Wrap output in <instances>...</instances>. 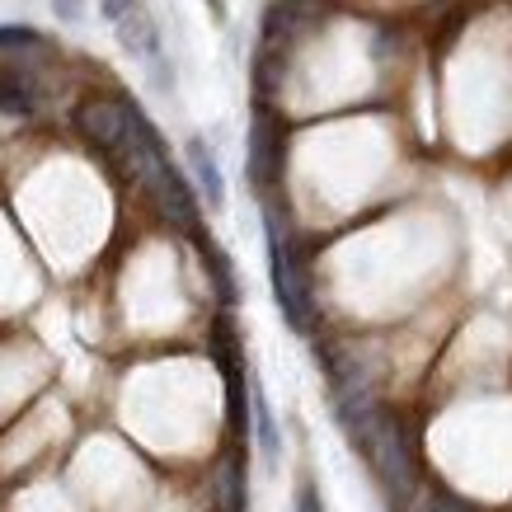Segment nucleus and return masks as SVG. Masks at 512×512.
<instances>
[{"instance_id":"f257e3e1","label":"nucleus","mask_w":512,"mask_h":512,"mask_svg":"<svg viewBox=\"0 0 512 512\" xmlns=\"http://www.w3.org/2000/svg\"><path fill=\"white\" fill-rule=\"evenodd\" d=\"M357 451H362V461L372 466L376 484L386 489V503L390 512H409L414 508V498L423 489V451H419V428L414 419L404 414V409H390L386 400L376 404V414L367 423H357L353 433H348Z\"/></svg>"},{"instance_id":"f03ea898","label":"nucleus","mask_w":512,"mask_h":512,"mask_svg":"<svg viewBox=\"0 0 512 512\" xmlns=\"http://www.w3.org/2000/svg\"><path fill=\"white\" fill-rule=\"evenodd\" d=\"M264 245H268V278H273V301H278L282 320L296 334H311L320 311H315V292H311V273H306V254L301 240L292 235V226L278 212V193L264 198Z\"/></svg>"},{"instance_id":"7ed1b4c3","label":"nucleus","mask_w":512,"mask_h":512,"mask_svg":"<svg viewBox=\"0 0 512 512\" xmlns=\"http://www.w3.org/2000/svg\"><path fill=\"white\" fill-rule=\"evenodd\" d=\"M137 118H141V109L127 99L123 90H90L76 109H71V127H76V137L90 146L94 156H104V160H113L127 146Z\"/></svg>"},{"instance_id":"20e7f679","label":"nucleus","mask_w":512,"mask_h":512,"mask_svg":"<svg viewBox=\"0 0 512 512\" xmlns=\"http://www.w3.org/2000/svg\"><path fill=\"white\" fill-rule=\"evenodd\" d=\"M282 160H287V123L268 99H254V123H249V184L259 198H273L282 184Z\"/></svg>"},{"instance_id":"39448f33","label":"nucleus","mask_w":512,"mask_h":512,"mask_svg":"<svg viewBox=\"0 0 512 512\" xmlns=\"http://www.w3.org/2000/svg\"><path fill=\"white\" fill-rule=\"evenodd\" d=\"M207 503H212V512H249V475L240 442H231L226 456L207 470Z\"/></svg>"},{"instance_id":"423d86ee","label":"nucleus","mask_w":512,"mask_h":512,"mask_svg":"<svg viewBox=\"0 0 512 512\" xmlns=\"http://www.w3.org/2000/svg\"><path fill=\"white\" fill-rule=\"evenodd\" d=\"M184 156H188V170H193V193H198L207 207H221V202H226V179H221L217 151L202 137H188Z\"/></svg>"},{"instance_id":"0eeeda50","label":"nucleus","mask_w":512,"mask_h":512,"mask_svg":"<svg viewBox=\"0 0 512 512\" xmlns=\"http://www.w3.org/2000/svg\"><path fill=\"white\" fill-rule=\"evenodd\" d=\"M113 29H118V47H123L127 57H137V62H151L160 57V29L156 19L146 15V10H127L123 19H113Z\"/></svg>"},{"instance_id":"6e6552de","label":"nucleus","mask_w":512,"mask_h":512,"mask_svg":"<svg viewBox=\"0 0 512 512\" xmlns=\"http://www.w3.org/2000/svg\"><path fill=\"white\" fill-rule=\"evenodd\" d=\"M249 428H254V442L264 451L268 466H278L282 461V433H278V419H273V409H268V395L264 386L249 376Z\"/></svg>"},{"instance_id":"1a4fd4ad","label":"nucleus","mask_w":512,"mask_h":512,"mask_svg":"<svg viewBox=\"0 0 512 512\" xmlns=\"http://www.w3.org/2000/svg\"><path fill=\"white\" fill-rule=\"evenodd\" d=\"M0 57L10 62H47L52 57V38L29 24H0Z\"/></svg>"},{"instance_id":"9d476101","label":"nucleus","mask_w":512,"mask_h":512,"mask_svg":"<svg viewBox=\"0 0 512 512\" xmlns=\"http://www.w3.org/2000/svg\"><path fill=\"white\" fill-rule=\"evenodd\" d=\"M198 249H202V264H207V273H212V287H217V301L231 311L235 301H240V282H235V268H231V259L221 254L207 235H198Z\"/></svg>"},{"instance_id":"9b49d317","label":"nucleus","mask_w":512,"mask_h":512,"mask_svg":"<svg viewBox=\"0 0 512 512\" xmlns=\"http://www.w3.org/2000/svg\"><path fill=\"white\" fill-rule=\"evenodd\" d=\"M409 512H480V508H470L461 494H451L447 484H433V480H423L419 498H414V508Z\"/></svg>"},{"instance_id":"f8f14e48","label":"nucleus","mask_w":512,"mask_h":512,"mask_svg":"<svg viewBox=\"0 0 512 512\" xmlns=\"http://www.w3.org/2000/svg\"><path fill=\"white\" fill-rule=\"evenodd\" d=\"M296 512H325V498L311 480H301V489H296Z\"/></svg>"},{"instance_id":"ddd939ff","label":"nucleus","mask_w":512,"mask_h":512,"mask_svg":"<svg viewBox=\"0 0 512 512\" xmlns=\"http://www.w3.org/2000/svg\"><path fill=\"white\" fill-rule=\"evenodd\" d=\"M52 15L62 24H80L85 19V0H52Z\"/></svg>"},{"instance_id":"4468645a","label":"nucleus","mask_w":512,"mask_h":512,"mask_svg":"<svg viewBox=\"0 0 512 512\" xmlns=\"http://www.w3.org/2000/svg\"><path fill=\"white\" fill-rule=\"evenodd\" d=\"M127 10H137V0H99V15L109 19V24L113 19H123Z\"/></svg>"},{"instance_id":"2eb2a0df","label":"nucleus","mask_w":512,"mask_h":512,"mask_svg":"<svg viewBox=\"0 0 512 512\" xmlns=\"http://www.w3.org/2000/svg\"><path fill=\"white\" fill-rule=\"evenodd\" d=\"M207 5H212V15H217V19L226 15V0H207Z\"/></svg>"}]
</instances>
